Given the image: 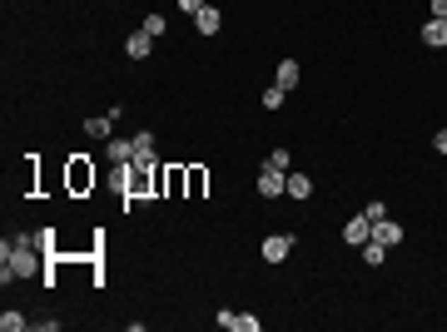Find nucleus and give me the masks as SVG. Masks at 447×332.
Listing matches in <instances>:
<instances>
[{
    "label": "nucleus",
    "mask_w": 447,
    "mask_h": 332,
    "mask_svg": "<svg viewBox=\"0 0 447 332\" xmlns=\"http://www.w3.org/2000/svg\"><path fill=\"white\" fill-rule=\"evenodd\" d=\"M35 248H40V243H35V238H25V233H16V238H6V243H0V258H6V273H0V283L35 278V273L45 268V258H40Z\"/></svg>",
    "instance_id": "obj_1"
},
{
    "label": "nucleus",
    "mask_w": 447,
    "mask_h": 332,
    "mask_svg": "<svg viewBox=\"0 0 447 332\" xmlns=\"http://www.w3.org/2000/svg\"><path fill=\"white\" fill-rule=\"evenodd\" d=\"M259 194H264V198H284V194H289V174L264 164V169H259Z\"/></svg>",
    "instance_id": "obj_2"
},
{
    "label": "nucleus",
    "mask_w": 447,
    "mask_h": 332,
    "mask_svg": "<svg viewBox=\"0 0 447 332\" xmlns=\"http://www.w3.org/2000/svg\"><path fill=\"white\" fill-rule=\"evenodd\" d=\"M70 189H75V194L95 189V164H90V159H70Z\"/></svg>",
    "instance_id": "obj_3"
},
{
    "label": "nucleus",
    "mask_w": 447,
    "mask_h": 332,
    "mask_svg": "<svg viewBox=\"0 0 447 332\" xmlns=\"http://www.w3.org/2000/svg\"><path fill=\"white\" fill-rule=\"evenodd\" d=\"M373 238V218L368 213H358V218H348V228H343V243H353V248H363Z\"/></svg>",
    "instance_id": "obj_4"
},
{
    "label": "nucleus",
    "mask_w": 447,
    "mask_h": 332,
    "mask_svg": "<svg viewBox=\"0 0 447 332\" xmlns=\"http://www.w3.org/2000/svg\"><path fill=\"white\" fill-rule=\"evenodd\" d=\"M294 253V238L289 233H274V238H264V263H284Z\"/></svg>",
    "instance_id": "obj_5"
},
{
    "label": "nucleus",
    "mask_w": 447,
    "mask_h": 332,
    "mask_svg": "<svg viewBox=\"0 0 447 332\" xmlns=\"http://www.w3.org/2000/svg\"><path fill=\"white\" fill-rule=\"evenodd\" d=\"M219 327H229V332H259V317H249V312H229V307H224V312H219Z\"/></svg>",
    "instance_id": "obj_6"
},
{
    "label": "nucleus",
    "mask_w": 447,
    "mask_h": 332,
    "mask_svg": "<svg viewBox=\"0 0 447 332\" xmlns=\"http://www.w3.org/2000/svg\"><path fill=\"white\" fill-rule=\"evenodd\" d=\"M373 243H383V248H397V243H402V228H397L393 218H378V223H373Z\"/></svg>",
    "instance_id": "obj_7"
},
{
    "label": "nucleus",
    "mask_w": 447,
    "mask_h": 332,
    "mask_svg": "<svg viewBox=\"0 0 447 332\" xmlns=\"http://www.w3.org/2000/svg\"><path fill=\"white\" fill-rule=\"evenodd\" d=\"M149 50H154V35H149V30H134V35L124 40V55H129V60H144Z\"/></svg>",
    "instance_id": "obj_8"
},
{
    "label": "nucleus",
    "mask_w": 447,
    "mask_h": 332,
    "mask_svg": "<svg viewBox=\"0 0 447 332\" xmlns=\"http://www.w3.org/2000/svg\"><path fill=\"white\" fill-rule=\"evenodd\" d=\"M422 45H432V50H442V45H447V20H437V16H432V20L422 25Z\"/></svg>",
    "instance_id": "obj_9"
},
{
    "label": "nucleus",
    "mask_w": 447,
    "mask_h": 332,
    "mask_svg": "<svg viewBox=\"0 0 447 332\" xmlns=\"http://www.w3.org/2000/svg\"><path fill=\"white\" fill-rule=\"evenodd\" d=\"M194 25H199V35H219V25H224V16H219L214 6H204V11L194 16Z\"/></svg>",
    "instance_id": "obj_10"
},
{
    "label": "nucleus",
    "mask_w": 447,
    "mask_h": 332,
    "mask_svg": "<svg viewBox=\"0 0 447 332\" xmlns=\"http://www.w3.org/2000/svg\"><path fill=\"white\" fill-rule=\"evenodd\" d=\"M115 164H134V139H110V149H105Z\"/></svg>",
    "instance_id": "obj_11"
},
{
    "label": "nucleus",
    "mask_w": 447,
    "mask_h": 332,
    "mask_svg": "<svg viewBox=\"0 0 447 332\" xmlns=\"http://www.w3.org/2000/svg\"><path fill=\"white\" fill-rule=\"evenodd\" d=\"M134 164H154V134H134Z\"/></svg>",
    "instance_id": "obj_12"
},
{
    "label": "nucleus",
    "mask_w": 447,
    "mask_h": 332,
    "mask_svg": "<svg viewBox=\"0 0 447 332\" xmlns=\"http://www.w3.org/2000/svg\"><path fill=\"white\" fill-rule=\"evenodd\" d=\"M274 85H284V90H294V85H298V60H284V65L274 70Z\"/></svg>",
    "instance_id": "obj_13"
},
{
    "label": "nucleus",
    "mask_w": 447,
    "mask_h": 332,
    "mask_svg": "<svg viewBox=\"0 0 447 332\" xmlns=\"http://www.w3.org/2000/svg\"><path fill=\"white\" fill-rule=\"evenodd\" d=\"M313 194V179L308 174H289V198H308Z\"/></svg>",
    "instance_id": "obj_14"
},
{
    "label": "nucleus",
    "mask_w": 447,
    "mask_h": 332,
    "mask_svg": "<svg viewBox=\"0 0 447 332\" xmlns=\"http://www.w3.org/2000/svg\"><path fill=\"white\" fill-rule=\"evenodd\" d=\"M383 258H388V248H383V243H373V238H368V243H363V263H368V268H378V263H383Z\"/></svg>",
    "instance_id": "obj_15"
},
{
    "label": "nucleus",
    "mask_w": 447,
    "mask_h": 332,
    "mask_svg": "<svg viewBox=\"0 0 447 332\" xmlns=\"http://www.w3.org/2000/svg\"><path fill=\"white\" fill-rule=\"evenodd\" d=\"M284 95H289V90H284V85H269V90H264V100H259V105H264V109H279V105H284Z\"/></svg>",
    "instance_id": "obj_16"
},
{
    "label": "nucleus",
    "mask_w": 447,
    "mask_h": 332,
    "mask_svg": "<svg viewBox=\"0 0 447 332\" xmlns=\"http://www.w3.org/2000/svg\"><path fill=\"white\" fill-rule=\"evenodd\" d=\"M0 327H6V332H25L30 322H25L21 312H0Z\"/></svg>",
    "instance_id": "obj_17"
},
{
    "label": "nucleus",
    "mask_w": 447,
    "mask_h": 332,
    "mask_svg": "<svg viewBox=\"0 0 447 332\" xmlns=\"http://www.w3.org/2000/svg\"><path fill=\"white\" fill-rule=\"evenodd\" d=\"M139 30H149V35H154V40H159V35H164V30H169V20H164V16H144V25H139Z\"/></svg>",
    "instance_id": "obj_18"
},
{
    "label": "nucleus",
    "mask_w": 447,
    "mask_h": 332,
    "mask_svg": "<svg viewBox=\"0 0 447 332\" xmlns=\"http://www.w3.org/2000/svg\"><path fill=\"white\" fill-rule=\"evenodd\" d=\"M85 129H90V139H110V114L105 119H85Z\"/></svg>",
    "instance_id": "obj_19"
},
{
    "label": "nucleus",
    "mask_w": 447,
    "mask_h": 332,
    "mask_svg": "<svg viewBox=\"0 0 447 332\" xmlns=\"http://www.w3.org/2000/svg\"><path fill=\"white\" fill-rule=\"evenodd\" d=\"M264 164H269V169H284V174H289V149H274V154H269Z\"/></svg>",
    "instance_id": "obj_20"
},
{
    "label": "nucleus",
    "mask_w": 447,
    "mask_h": 332,
    "mask_svg": "<svg viewBox=\"0 0 447 332\" xmlns=\"http://www.w3.org/2000/svg\"><path fill=\"white\" fill-rule=\"evenodd\" d=\"M363 213L378 223V218H388V203H383V198H368V208H363Z\"/></svg>",
    "instance_id": "obj_21"
},
{
    "label": "nucleus",
    "mask_w": 447,
    "mask_h": 332,
    "mask_svg": "<svg viewBox=\"0 0 447 332\" xmlns=\"http://www.w3.org/2000/svg\"><path fill=\"white\" fill-rule=\"evenodd\" d=\"M179 11H184V16H199V11H204V0H179Z\"/></svg>",
    "instance_id": "obj_22"
},
{
    "label": "nucleus",
    "mask_w": 447,
    "mask_h": 332,
    "mask_svg": "<svg viewBox=\"0 0 447 332\" xmlns=\"http://www.w3.org/2000/svg\"><path fill=\"white\" fill-rule=\"evenodd\" d=\"M432 144H437V154H447V129H437V134H432Z\"/></svg>",
    "instance_id": "obj_23"
},
{
    "label": "nucleus",
    "mask_w": 447,
    "mask_h": 332,
    "mask_svg": "<svg viewBox=\"0 0 447 332\" xmlns=\"http://www.w3.org/2000/svg\"><path fill=\"white\" fill-rule=\"evenodd\" d=\"M432 16H437V20H447V0H432Z\"/></svg>",
    "instance_id": "obj_24"
}]
</instances>
